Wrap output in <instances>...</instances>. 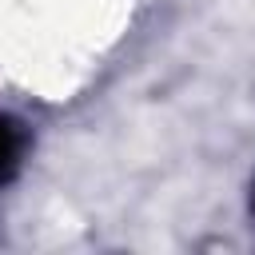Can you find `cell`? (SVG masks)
<instances>
[{"label":"cell","mask_w":255,"mask_h":255,"mask_svg":"<svg viewBox=\"0 0 255 255\" xmlns=\"http://www.w3.org/2000/svg\"><path fill=\"white\" fill-rule=\"evenodd\" d=\"M24 151H28V131H24V124L0 108V187L16 179V171H20V163H24Z\"/></svg>","instance_id":"cell-1"},{"label":"cell","mask_w":255,"mask_h":255,"mask_svg":"<svg viewBox=\"0 0 255 255\" xmlns=\"http://www.w3.org/2000/svg\"><path fill=\"white\" fill-rule=\"evenodd\" d=\"M251 207H255V195H251Z\"/></svg>","instance_id":"cell-2"}]
</instances>
